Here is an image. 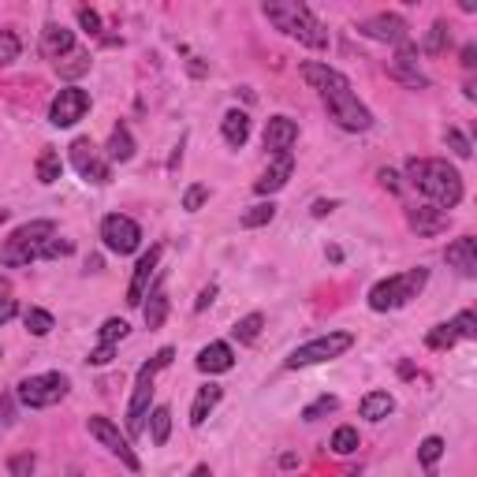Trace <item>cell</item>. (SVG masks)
<instances>
[{
	"mask_svg": "<svg viewBox=\"0 0 477 477\" xmlns=\"http://www.w3.org/2000/svg\"><path fill=\"white\" fill-rule=\"evenodd\" d=\"M406 180H411L414 190L426 194L436 209H455L463 202V175L448 161H418V157H411L406 161Z\"/></svg>",
	"mask_w": 477,
	"mask_h": 477,
	"instance_id": "7a4b0ae2",
	"label": "cell"
},
{
	"mask_svg": "<svg viewBox=\"0 0 477 477\" xmlns=\"http://www.w3.org/2000/svg\"><path fill=\"white\" fill-rule=\"evenodd\" d=\"M8 295H12V280L0 276V298H8Z\"/></svg>",
	"mask_w": 477,
	"mask_h": 477,
	"instance_id": "11a10c76",
	"label": "cell"
},
{
	"mask_svg": "<svg viewBox=\"0 0 477 477\" xmlns=\"http://www.w3.org/2000/svg\"><path fill=\"white\" fill-rule=\"evenodd\" d=\"M451 332H455V340H477V317H473V310L455 313Z\"/></svg>",
	"mask_w": 477,
	"mask_h": 477,
	"instance_id": "8d00e7d4",
	"label": "cell"
},
{
	"mask_svg": "<svg viewBox=\"0 0 477 477\" xmlns=\"http://www.w3.org/2000/svg\"><path fill=\"white\" fill-rule=\"evenodd\" d=\"M34 470H38V455L34 451H19L8 458V473L12 477H34Z\"/></svg>",
	"mask_w": 477,
	"mask_h": 477,
	"instance_id": "d590c367",
	"label": "cell"
},
{
	"mask_svg": "<svg viewBox=\"0 0 477 477\" xmlns=\"http://www.w3.org/2000/svg\"><path fill=\"white\" fill-rule=\"evenodd\" d=\"M224 399V388L220 384H205L198 396H194V406H190V426L194 429H202L205 426V418L217 411V403Z\"/></svg>",
	"mask_w": 477,
	"mask_h": 477,
	"instance_id": "7402d4cb",
	"label": "cell"
},
{
	"mask_svg": "<svg viewBox=\"0 0 477 477\" xmlns=\"http://www.w3.org/2000/svg\"><path fill=\"white\" fill-rule=\"evenodd\" d=\"M8 220V209H0V224H4Z\"/></svg>",
	"mask_w": 477,
	"mask_h": 477,
	"instance_id": "6f0895ef",
	"label": "cell"
},
{
	"mask_svg": "<svg viewBox=\"0 0 477 477\" xmlns=\"http://www.w3.org/2000/svg\"><path fill=\"white\" fill-rule=\"evenodd\" d=\"M75 15H79V27L90 34V38H101V15L94 8H79Z\"/></svg>",
	"mask_w": 477,
	"mask_h": 477,
	"instance_id": "f6af8a7d",
	"label": "cell"
},
{
	"mask_svg": "<svg viewBox=\"0 0 477 477\" xmlns=\"http://www.w3.org/2000/svg\"><path fill=\"white\" fill-rule=\"evenodd\" d=\"M220 135L232 150H242L246 138H250V116H246L242 109H227L224 119H220Z\"/></svg>",
	"mask_w": 477,
	"mask_h": 477,
	"instance_id": "ffe728a7",
	"label": "cell"
},
{
	"mask_svg": "<svg viewBox=\"0 0 477 477\" xmlns=\"http://www.w3.org/2000/svg\"><path fill=\"white\" fill-rule=\"evenodd\" d=\"M332 209H335V202H313V217H325Z\"/></svg>",
	"mask_w": 477,
	"mask_h": 477,
	"instance_id": "db71d44e",
	"label": "cell"
},
{
	"mask_svg": "<svg viewBox=\"0 0 477 477\" xmlns=\"http://www.w3.org/2000/svg\"><path fill=\"white\" fill-rule=\"evenodd\" d=\"M127 332H131V325L123 321V317H109V321L101 325V343H119V340H127Z\"/></svg>",
	"mask_w": 477,
	"mask_h": 477,
	"instance_id": "74e56055",
	"label": "cell"
},
{
	"mask_svg": "<svg viewBox=\"0 0 477 477\" xmlns=\"http://www.w3.org/2000/svg\"><path fill=\"white\" fill-rule=\"evenodd\" d=\"M168 321V295L161 284L150 288V303H146V328H161Z\"/></svg>",
	"mask_w": 477,
	"mask_h": 477,
	"instance_id": "d4e9b609",
	"label": "cell"
},
{
	"mask_svg": "<svg viewBox=\"0 0 477 477\" xmlns=\"http://www.w3.org/2000/svg\"><path fill=\"white\" fill-rule=\"evenodd\" d=\"M388 75L399 79V82H406V86H414V90H426V86H429V79L421 75V72H414V67H396V64H388Z\"/></svg>",
	"mask_w": 477,
	"mask_h": 477,
	"instance_id": "60d3db41",
	"label": "cell"
},
{
	"mask_svg": "<svg viewBox=\"0 0 477 477\" xmlns=\"http://www.w3.org/2000/svg\"><path fill=\"white\" fill-rule=\"evenodd\" d=\"M358 34L369 42L403 45V42H411V23H406L399 12H377V15H369V19L358 23Z\"/></svg>",
	"mask_w": 477,
	"mask_h": 477,
	"instance_id": "9c48e42d",
	"label": "cell"
},
{
	"mask_svg": "<svg viewBox=\"0 0 477 477\" xmlns=\"http://www.w3.org/2000/svg\"><path fill=\"white\" fill-rule=\"evenodd\" d=\"M34 258H38V250H34V246L12 242V239L0 246V265H8V269H23V265H30Z\"/></svg>",
	"mask_w": 477,
	"mask_h": 477,
	"instance_id": "484cf974",
	"label": "cell"
},
{
	"mask_svg": "<svg viewBox=\"0 0 477 477\" xmlns=\"http://www.w3.org/2000/svg\"><path fill=\"white\" fill-rule=\"evenodd\" d=\"M426 343H429L433 350H451L458 340H455L451 325H433V328H429V335H426Z\"/></svg>",
	"mask_w": 477,
	"mask_h": 477,
	"instance_id": "f35d334b",
	"label": "cell"
},
{
	"mask_svg": "<svg viewBox=\"0 0 477 477\" xmlns=\"http://www.w3.org/2000/svg\"><path fill=\"white\" fill-rule=\"evenodd\" d=\"M15 313H19V303H15L12 295H8V298H0V325H8Z\"/></svg>",
	"mask_w": 477,
	"mask_h": 477,
	"instance_id": "681fc988",
	"label": "cell"
},
{
	"mask_svg": "<svg viewBox=\"0 0 477 477\" xmlns=\"http://www.w3.org/2000/svg\"><path fill=\"white\" fill-rule=\"evenodd\" d=\"M52 235H57V224H52V220H30L23 227H15L8 239L12 242H23V246H34V250H42Z\"/></svg>",
	"mask_w": 477,
	"mask_h": 477,
	"instance_id": "44dd1931",
	"label": "cell"
},
{
	"mask_svg": "<svg viewBox=\"0 0 477 477\" xmlns=\"http://www.w3.org/2000/svg\"><path fill=\"white\" fill-rule=\"evenodd\" d=\"M175 358L172 347H161L153 355V362H146L142 369H138L135 377V392H131V403H127V436H138L146 429V418H150V403H153V381L161 369H168Z\"/></svg>",
	"mask_w": 477,
	"mask_h": 477,
	"instance_id": "277c9868",
	"label": "cell"
},
{
	"mask_svg": "<svg viewBox=\"0 0 477 477\" xmlns=\"http://www.w3.org/2000/svg\"><path fill=\"white\" fill-rule=\"evenodd\" d=\"M261 328H265V317L261 313H246V317H239V321H235V340L239 343H254L258 340V335H261Z\"/></svg>",
	"mask_w": 477,
	"mask_h": 477,
	"instance_id": "d6a6232c",
	"label": "cell"
},
{
	"mask_svg": "<svg viewBox=\"0 0 477 477\" xmlns=\"http://www.w3.org/2000/svg\"><path fill=\"white\" fill-rule=\"evenodd\" d=\"M440 455H444V440H440V436H426L418 444V463L426 466V470H433L440 463Z\"/></svg>",
	"mask_w": 477,
	"mask_h": 477,
	"instance_id": "836d02e7",
	"label": "cell"
},
{
	"mask_svg": "<svg viewBox=\"0 0 477 477\" xmlns=\"http://www.w3.org/2000/svg\"><path fill=\"white\" fill-rule=\"evenodd\" d=\"M131 157H135V138H131V131L123 127V123H116L112 135H109V146H104V161L109 165H116V161L127 165Z\"/></svg>",
	"mask_w": 477,
	"mask_h": 477,
	"instance_id": "603a6c76",
	"label": "cell"
},
{
	"mask_svg": "<svg viewBox=\"0 0 477 477\" xmlns=\"http://www.w3.org/2000/svg\"><path fill=\"white\" fill-rule=\"evenodd\" d=\"M116 358V347L112 343H101L97 350H90V365H109Z\"/></svg>",
	"mask_w": 477,
	"mask_h": 477,
	"instance_id": "c3c4849f",
	"label": "cell"
},
{
	"mask_svg": "<svg viewBox=\"0 0 477 477\" xmlns=\"http://www.w3.org/2000/svg\"><path fill=\"white\" fill-rule=\"evenodd\" d=\"M213 298H217V284H209V288L198 295V303H194V310H205L209 303H213Z\"/></svg>",
	"mask_w": 477,
	"mask_h": 477,
	"instance_id": "816d5d0a",
	"label": "cell"
},
{
	"mask_svg": "<svg viewBox=\"0 0 477 477\" xmlns=\"http://www.w3.org/2000/svg\"><path fill=\"white\" fill-rule=\"evenodd\" d=\"M295 142H298V123L291 116H273L269 123H265V150H269L273 157L291 153Z\"/></svg>",
	"mask_w": 477,
	"mask_h": 477,
	"instance_id": "5bb4252c",
	"label": "cell"
},
{
	"mask_svg": "<svg viewBox=\"0 0 477 477\" xmlns=\"http://www.w3.org/2000/svg\"><path fill=\"white\" fill-rule=\"evenodd\" d=\"M101 239L104 246H109L112 254H135L138 250V242H142V227H138L131 217H123V213H112V217H104L101 220Z\"/></svg>",
	"mask_w": 477,
	"mask_h": 477,
	"instance_id": "8fae6325",
	"label": "cell"
},
{
	"mask_svg": "<svg viewBox=\"0 0 477 477\" xmlns=\"http://www.w3.org/2000/svg\"><path fill=\"white\" fill-rule=\"evenodd\" d=\"M209 202V187H202V183H194V187H187L183 190V209L187 213H198V209Z\"/></svg>",
	"mask_w": 477,
	"mask_h": 477,
	"instance_id": "7bdbcfd3",
	"label": "cell"
},
{
	"mask_svg": "<svg viewBox=\"0 0 477 477\" xmlns=\"http://www.w3.org/2000/svg\"><path fill=\"white\" fill-rule=\"evenodd\" d=\"M273 220H276V205H273V202H258V205H250V209H246V213L239 217V224L250 227V232H254V227L273 224Z\"/></svg>",
	"mask_w": 477,
	"mask_h": 477,
	"instance_id": "f546056e",
	"label": "cell"
},
{
	"mask_svg": "<svg viewBox=\"0 0 477 477\" xmlns=\"http://www.w3.org/2000/svg\"><path fill=\"white\" fill-rule=\"evenodd\" d=\"M60 172H64L60 153H57V150H42V157H38V183H45V187L57 183Z\"/></svg>",
	"mask_w": 477,
	"mask_h": 477,
	"instance_id": "f1b7e54d",
	"label": "cell"
},
{
	"mask_svg": "<svg viewBox=\"0 0 477 477\" xmlns=\"http://www.w3.org/2000/svg\"><path fill=\"white\" fill-rule=\"evenodd\" d=\"M444 142H448V150H451L455 157H470V153H473L470 138H466L463 131H455V127H448V131H444Z\"/></svg>",
	"mask_w": 477,
	"mask_h": 477,
	"instance_id": "ee69618b",
	"label": "cell"
},
{
	"mask_svg": "<svg viewBox=\"0 0 477 477\" xmlns=\"http://www.w3.org/2000/svg\"><path fill=\"white\" fill-rule=\"evenodd\" d=\"M343 477H358V470H350V473H343Z\"/></svg>",
	"mask_w": 477,
	"mask_h": 477,
	"instance_id": "680465c9",
	"label": "cell"
},
{
	"mask_svg": "<svg viewBox=\"0 0 477 477\" xmlns=\"http://www.w3.org/2000/svg\"><path fill=\"white\" fill-rule=\"evenodd\" d=\"M232 365H235V350L227 347V343H220V340L198 350V369H202V373H209V377L227 373V369H232Z\"/></svg>",
	"mask_w": 477,
	"mask_h": 477,
	"instance_id": "e0dca14e",
	"label": "cell"
},
{
	"mask_svg": "<svg viewBox=\"0 0 477 477\" xmlns=\"http://www.w3.org/2000/svg\"><path fill=\"white\" fill-rule=\"evenodd\" d=\"M335 406H340V399H335V396H321V399H313V403L306 406V411H303V418H306V421H317V418L332 414Z\"/></svg>",
	"mask_w": 477,
	"mask_h": 477,
	"instance_id": "b9f144b4",
	"label": "cell"
},
{
	"mask_svg": "<svg viewBox=\"0 0 477 477\" xmlns=\"http://www.w3.org/2000/svg\"><path fill=\"white\" fill-rule=\"evenodd\" d=\"M42 52L49 60H64L67 52H75V34L67 27H60V23H49L42 30Z\"/></svg>",
	"mask_w": 477,
	"mask_h": 477,
	"instance_id": "d6986e66",
	"label": "cell"
},
{
	"mask_svg": "<svg viewBox=\"0 0 477 477\" xmlns=\"http://www.w3.org/2000/svg\"><path fill=\"white\" fill-rule=\"evenodd\" d=\"M86 429H90V436L97 440V444H101V448H109V451L119 458V463L127 466V470H135V473L142 470V463H138V455H135V448H131V440L119 433V426H116V421H109V418L94 414L90 421H86Z\"/></svg>",
	"mask_w": 477,
	"mask_h": 477,
	"instance_id": "ba28073f",
	"label": "cell"
},
{
	"mask_svg": "<svg viewBox=\"0 0 477 477\" xmlns=\"http://www.w3.org/2000/svg\"><path fill=\"white\" fill-rule=\"evenodd\" d=\"M406 224H411L418 235H440V232H448L451 217L436 205H414V209H406Z\"/></svg>",
	"mask_w": 477,
	"mask_h": 477,
	"instance_id": "2e32d148",
	"label": "cell"
},
{
	"mask_svg": "<svg viewBox=\"0 0 477 477\" xmlns=\"http://www.w3.org/2000/svg\"><path fill=\"white\" fill-rule=\"evenodd\" d=\"M451 45V30H448V23L444 19H436L433 27H429V34H426V42H421V49L418 52H429V57H440Z\"/></svg>",
	"mask_w": 477,
	"mask_h": 477,
	"instance_id": "83f0119b",
	"label": "cell"
},
{
	"mask_svg": "<svg viewBox=\"0 0 477 477\" xmlns=\"http://www.w3.org/2000/svg\"><path fill=\"white\" fill-rule=\"evenodd\" d=\"M161 254H165V246L153 242L150 250L135 261V273H131V284H127V306H142V298L150 295V284L157 276V265H161Z\"/></svg>",
	"mask_w": 477,
	"mask_h": 477,
	"instance_id": "4fadbf2b",
	"label": "cell"
},
{
	"mask_svg": "<svg viewBox=\"0 0 477 477\" xmlns=\"http://www.w3.org/2000/svg\"><path fill=\"white\" fill-rule=\"evenodd\" d=\"M15 426V392L0 396V429H12Z\"/></svg>",
	"mask_w": 477,
	"mask_h": 477,
	"instance_id": "7dc6e473",
	"label": "cell"
},
{
	"mask_svg": "<svg viewBox=\"0 0 477 477\" xmlns=\"http://www.w3.org/2000/svg\"><path fill=\"white\" fill-rule=\"evenodd\" d=\"M57 72L64 75V79H79V75H86L90 72V52H67L64 60H57Z\"/></svg>",
	"mask_w": 477,
	"mask_h": 477,
	"instance_id": "4dcf8cb0",
	"label": "cell"
},
{
	"mask_svg": "<svg viewBox=\"0 0 477 477\" xmlns=\"http://www.w3.org/2000/svg\"><path fill=\"white\" fill-rule=\"evenodd\" d=\"M381 187L392 190V194H399V175H396L392 168H381Z\"/></svg>",
	"mask_w": 477,
	"mask_h": 477,
	"instance_id": "f907efd6",
	"label": "cell"
},
{
	"mask_svg": "<svg viewBox=\"0 0 477 477\" xmlns=\"http://www.w3.org/2000/svg\"><path fill=\"white\" fill-rule=\"evenodd\" d=\"M190 477H213V473H209V466H194Z\"/></svg>",
	"mask_w": 477,
	"mask_h": 477,
	"instance_id": "9f6ffc18",
	"label": "cell"
},
{
	"mask_svg": "<svg viewBox=\"0 0 477 477\" xmlns=\"http://www.w3.org/2000/svg\"><path fill=\"white\" fill-rule=\"evenodd\" d=\"M298 75H303L317 94H321V101H325V109H328V116L335 119V127H343V131H369L373 127V112L365 109V104L358 101V94H355V86H350V79L343 75V72H335V67H328V64H303L298 67Z\"/></svg>",
	"mask_w": 477,
	"mask_h": 477,
	"instance_id": "6da1fadb",
	"label": "cell"
},
{
	"mask_svg": "<svg viewBox=\"0 0 477 477\" xmlns=\"http://www.w3.org/2000/svg\"><path fill=\"white\" fill-rule=\"evenodd\" d=\"M23 325H27V332H30V335H49L52 328H57V321H52V313H49V310H42V306H30V310L23 313Z\"/></svg>",
	"mask_w": 477,
	"mask_h": 477,
	"instance_id": "1f68e13d",
	"label": "cell"
},
{
	"mask_svg": "<svg viewBox=\"0 0 477 477\" xmlns=\"http://www.w3.org/2000/svg\"><path fill=\"white\" fill-rule=\"evenodd\" d=\"M261 12H265V19H269L276 30H284L288 38L303 42L306 49H317V52L328 49V30L313 15V8L298 4V0H269Z\"/></svg>",
	"mask_w": 477,
	"mask_h": 477,
	"instance_id": "3957f363",
	"label": "cell"
},
{
	"mask_svg": "<svg viewBox=\"0 0 477 477\" xmlns=\"http://www.w3.org/2000/svg\"><path fill=\"white\" fill-rule=\"evenodd\" d=\"M67 388H72V381L64 373H34L15 384V399L30 406V411H49L67 396Z\"/></svg>",
	"mask_w": 477,
	"mask_h": 477,
	"instance_id": "8992f818",
	"label": "cell"
},
{
	"mask_svg": "<svg viewBox=\"0 0 477 477\" xmlns=\"http://www.w3.org/2000/svg\"><path fill=\"white\" fill-rule=\"evenodd\" d=\"M444 258H448L451 269H458L463 276H477V239L473 235L455 239L448 250H444Z\"/></svg>",
	"mask_w": 477,
	"mask_h": 477,
	"instance_id": "ac0fdd59",
	"label": "cell"
},
{
	"mask_svg": "<svg viewBox=\"0 0 477 477\" xmlns=\"http://www.w3.org/2000/svg\"><path fill=\"white\" fill-rule=\"evenodd\" d=\"M426 280H429V269H406V273H399V276L381 280V284H373V291H369V310L388 313V310L406 306L411 298L421 295Z\"/></svg>",
	"mask_w": 477,
	"mask_h": 477,
	"instance_id": "5b68a950",
	"label": "cell"
},
{
	"mask_svg": "<svg viewBox=\"0 0 477 477\" xmlns=\"http://www.w3.org/2000/svg\"><path fill=\"white\" fill-rule=\"evenodd\" d=\"M72 250H75V246L67 242V239H57V235H52V239L42 246V250H38V258H67Z\"/></svg>",
	"mask_w": 477,
	"mask_h": 477,
	"instance_id": "bcb514c9",
	"label": "cell"
},
{
	"mask_svg": "<svg viewBox=\"0 0 477 477\" xmlns=\"http://www.w3.org/2000/svg\"><path fill=\"white\" fill-rule=\"evenodd\" d=\"M86 112H90V94L79 90V86H67V90H60L57 97H52L49 123L52 127H75Z\"/></svg>",
	"mask_w": 477,
	"mask_h": 477,
	"instance_id": "7c38bea8",
	"label": "cell"
},
{
	"mask_svg": "<svg viewBox=\"0 0 477 477\" xmlns=\"http://www.w3.org/2000/svg\"><path fill=\"white\" fill-rule=\"evenodd\" d=\"M473 64H477V45H466V49H463V67H466V72H470Z\"/></svg>",
	"mask_w": 477,
	"mask_h": 477,
	"instance_id": "f5cc1de1",
	"label": "cell"
},
{
	"mask_svg": "<svg viewBox=\"0 0 477 477\" xmlns=\"http://www.w3.org/2000/svg\"><path fill=\"white\" fill-rule=\"evenodd\" d=\"M291 172H295V157H291V153H280V157H273V161H269V168L261 172V180L254 183V190L261 194V198H269V194H276V190L288 187Z\"/></svg>",
	"mask_w": 477,
	"mask_h": 477,
	"instance_id": "9a60e30c",
	"label": "cell"
},
{
	"mask_svg": "<svg viewBox=\"0 0 477 477\" xmlns=\"http://www.w3.org/2000/svg\"><path fill=\"white\" fill-rule=\"evenodd\" d=\"M350 347H355V332H325V335H317V340L295 347L291 358H288V369H306V365L332 362V358L347 355Z\"/></svg>",
	"mask_w": 477,
	"mask_h": 477,
	"instance_id": "52a82bcc",
	"label": "cell"
},
{
	"mask_svg": "<svg viewBox=\"0 0 477 477\" xmlns=\"http://www.w3.org/2000/svg\"><path fill=\"white\" fill-rule=\"evenodd\" d=\"M168 433H172V411H168V406H153V411H150V440L157 448H165Z\"/></svg>",
	"mask_w": 477,
	"mask_h": 477,
	"instance_id": "4316f807",
	"label": "cell"
},
{
	"mask_svg": "<svg viewBox=\"0 0 477 477\" xmlns=\"http://www.w3.org/2000/svg\"><path fill=\"white\" fill-rule=\"evenodd\" d=\"M392 411H396V399L388 396V392H369V396L358 403V414H362L365 421H384Z\"/></svg>",
	"mask_w": 477,
	"mask_h": 477,
	"instance_id": "cb8c5ba5",
	"label": "cell"
},
{
	"mask_svg": "<svg viewBox=\"0 0 477 477\" xmlns=\"http://www.w3.org/2000/svg\"><path fill=\"white\" fill-rule=\"evenodd\" d=\"M19 38H15V30H0V67H8L12 60H19Z\"/></svg>",
	"mask_w": 477,
	"mask_h": 477,
	"instance_id": "ab89813d",
	"label": "cell"
},
{
	"mask_svg": "<svg viewBox=\"0 0 477 477\" xmlns=\"http://www.w3.org/2000/svg\"><path fill=\"white\" fill-rule=\"evenodd\" d=\"M72 165H75V172L82 175V180L94 183V187H104L112 180V165L97 153V146L90 142V138H75L72 142Z\"/></svg>",
	"mask_w": 477,
	"mask_h": 477,
	"instance_id": "30bf717a",
	"label": "cell"
},
{
	"mask_svg": "<svg viewBox=\"0 0 477 477\" xmlns=\"http://www.w3.org/2000/svg\"><path fill=\"white\" fill-rule=\"evenodd\" d=\"M358 444H362V440H358V429H350V426H340V429L332 433V451H335V455L358 451Z\"/></svg>",
	"mask_w": 477,
	"mask_h": 477,
	"instance_id": "e575fe53",
	"label": "cell"
}]
</instances>
